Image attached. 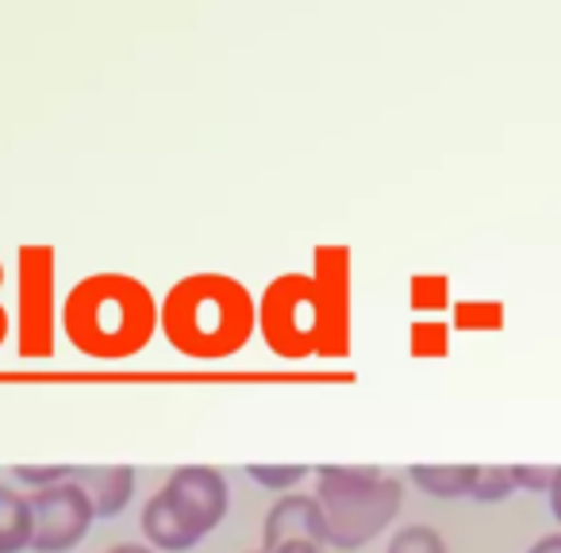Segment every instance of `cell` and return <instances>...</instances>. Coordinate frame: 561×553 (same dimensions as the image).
<instances>
[{
    "label": "cell",
    "instance_id": "obj_1",
    "mask_svg": "<svg viewBox=\"0 0 561 553\" xmlns=\"http://www.w3.org/2000/svg\"><path fill=\"white\" fill-rule=\"evenodd\" d=\"M257 323V308L242 281L227 273L181 277L162 300V331L181 354L227 358L242 350Z\"/></svg>",
    "mask_w": 561,
    "mask_h": 553
},
{
    "label": "cell",
    "instance_id": "obj_2",
    "mask_svg": "<svg viewBox=\"0 0 561 553\" xmlns=\"http://www.w3.org/2000/svg\"><path fill=\"white\" fill-rule=\"evenodd\" d=\"M154 323V297L127 273H93L73 285L62 304L66 338L93 358H127L142 350Z\"/></svg>",
    "mask_w": 561,
    "mask_h": 553
},
{
    "label": "cell",
    "instance_id": "obj_3",
    "mask_svg": "<svg viewBox=\"0 0 561 553\" xmlns=\"http://www.w3.org/2000/svg\"><path fill=\"white\" fill-rule=\"evenodd\" d=\"M312 496L323 507L331 545L358 550L400 515L404 484L377 465H323L316 469Z\"/></svg>",
    "mask_w": 561,
    "mask_h": 553
},
{
    "label": "cell",
    "instance_id": "obj_4",
    "mask_svg": "<svg viewBox=\"0 0 561 553\" xmlns=\"http://www.w3.org/2000/svg\"><path fill=\"white\" fill-rule=\"evenodd\" d=\"M227 504H231V488H227V476L219 469L181 465L147 499L139 527L154 550L181 553L193 550L204 534H211L224 522Z\"/></svg>",
    "mask_w": 561,
    "mask_h": 553
},
{
    "label": "cell",
    "instance_id": "obj_5",
    "mask_svg": "<svg viewBox=\"0 0 561 553\" xmlns=\"http://www.w3.org/2000/svg\"><path fill=\"white\" fill-rule=\"evenodd\" d=\"M257 323L265 331V343L285 358H305L320 350L331 335V300L312 277L285 273L265 289L257 304Z\"/></svg>",
    "mask_w": 561,
    "mask_h": 553
},
{
    "label": "cell",
    "instance_id": "obj_6",
    "mask_svg": "<svg viewBox=\"0 0 561 553\" xmlns=\"http://www.w3.org/2000/svg\"><path fill=\"white\" fill-rule=\"evenodd\" d=\"M32 496V515H35V534L32 550L35 553H66L93 530V499L78 481H58L47 488L27 492Z\"/></svg>",
    "mask_w": 561,
    "mask_h": 553
},
{
    "label": "cell",
    "instance_id": "obj_7",
    "mask_svg": "<svg viewBox=\"0 0 561 553\" xmlns=\"http://www.w3.org/2000/svg\"><path fill=\"white\" fill-rule=\"evenodd\" d=\"M331 545L328 519L316 496L285 492L262 519V550L265 553H323Z\"/></svg>",
    "mask_w": 561,
    "mask_h": 553
},
{
    "label": "cell",
    "instance_id": "obj_8",
    "mask_svg": "<svg viewBox=\"0 0 561 553\" xmlns=\"http://www.w3.org/2000/svg\"><path fill=\"white\" fill-rule=\"evenodd\" d=\"M73 481L89 492L96 519L119 515L135 496V469L131 465H73Z\"/></svg>",
    "mask_w": 561,
    "mask_h": 553
},
{
    "label": "cell",
    "instance_id": "obj_9",
    "mask_svg": "<svg viewBox=\"0 0 561 553\" xmlns=\"http://www.w3.org/2000/svg\"><path fill=\"white\" fill-rule=\"evenodd\" d=\"M32 534H35L32 496L20 492L16 484L0 481V553L32 550Z\"/></svg>",
    "mask_w": 561,
    "mask_h": 553
},
{
    "label": "cell",
    "instance_id": "obj_10",
    "mask_svg": "<svg viewBox=\"0 0 561 553\" xmlns=\"http://www.w3.org/2000/svg\"><path fill=\"white\" fill-rule=\"evenodd\" d=\"M477 473H481V465H412L408 469V476L435 499L473 496Z\"/></svg>",
    "mask_w": 561,
    "mask_h": 553
},
{
    "label": "cell",
    "instance_id": "obj_11",
    "mask_svg": "<svg viewBox=\"0 0 561 553\" xmlns=\"http://www.w3.org/2000/svg\"><path fill=\"white\" fill-rule=\"evenodd\" d=\"M385 553H446V542L435 527H427V522H412V527H404V530L392 534V542Z\"/></svg>",
    "mask_w": 561,
    "mask_h": 553
},
{
    "label": "cell",
    "instance_id": "obj_12",
    "mask_svg": "<svg viewBox=\"0 0 561 553\" xmlns=\"http://www.w3.org/2000/svg\"><path fill=\"white\" fill-rule=\"evenodd\" d=\"M515 488V476H512V465H481L477 473V484H473V499L481 504H496V499H507Z\"/></svg>",
    "mask_w": 561,
    "mask_h": 553
},
{
    "label": "cell",
    "instance_id": "obj_13",
    "mask_svg": "<svg viewBox=\"0 0 561 553\" xmlns=\"http://www.w3.org/2000/svg\"><path fill=\"white\" fill-rule=\"evenodd\" d=\"M247 473L254 476L262 488H273V492H293L300 481H305L312 469L308 465H247Z\"/></svg>",
    "mask_w": 561,
    "mask_h": 553
},
{
    "label": "cell",
    "instance_id": "obj_14",
    "mask_svg": "<svg viewBox=\"0 0 561 553\" xmlns=\"http://www.w3.org/2000/svg\"><path fill=\"white\" fill-rule=\"evenodd\" d=\"M12 476L24 481L27 488H47V484H58V481H70L73 476V465H12Z\"/></svg>",
    "mask_w": 561,
    "mask_h": 553
},
{
    "label": "cell",
    "instance_id": "obj_15",
    "mask_svg": "<svg viewBox=\"0 0 561 553\" xmlns=\"http://www.w3.org/2000/svg\"><path fill=\"white\" fill-rule=\"evenodd\" d=\"M553 473H558V469H550V465H512L515 488H523V492H550Z\"/></svg>",
    "mask_w": 561,
    "mask_h": 553
},
{
    "label": "cell",
    "instance_id": "obj_16",
    "mask_svg": "<svg viewBox=\"0 0 561 553\" xmlns=\"http://www.w3.org/2000/svg\"><path fill=\"white\" fill-rule=\"evenodd\" d=\"M527 553H561V530H558V534H542Z\"/></svg>",
    "mask_w": 561,
    "mask_h": 553
},
{
    "label": "cell",
    "instance_id": "obj_17",
    "mask_svg": "<svg viewBox=\"0 0 561 553\" xmlns=\"http://www.w3.org/2000/svg\"><path fill=\"white\" fill-rule=\"evenodd\" d=\"M546 496H550V507H553V519L561 522V469L558 473H553V484H550V492H546Z\"/></svg>",
    "mask_w": 561,
    "mask_h": 553
},
{
    "label": "cell",
    "instance_id": "obj_18",
    "mask_svg": "<svg viewBox=\"0 0 561 553\" xmlns=\"http://www.w3.org/2000/svg\"><path fill=\"white\" fill-rule=\"evenodd\" d=\"M108 553H158L154 545H142V542H119V545H112Z\"/></svg>",
    "mask_w": 561,
    "mask_h": 553
},
{
    "label": "cell",
    "instance_id": "obj_19",
    "mask_svg": "<svg viewBox=\"0 0 561 553\" xmlns=\"http://www.w3.org/2000/svg\"><path fill=\"white\" fill-rule=\"evenodd\" d=\"M254 553H265V550H254Z\"/></svg>",
    "mask_w": 561,
    "mask_h": 553
}]
</instances>
